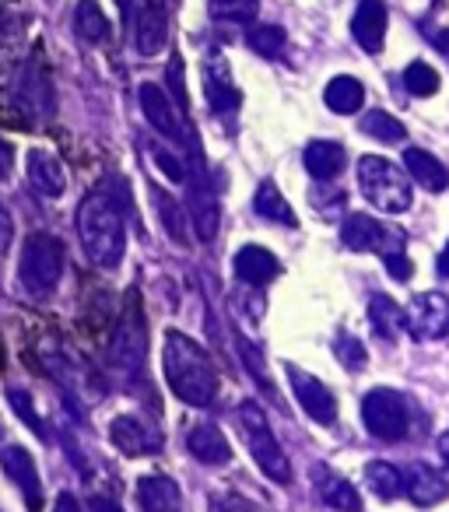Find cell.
Returning a JSON list of instances; mask_svg holds the SVG:
<instances>
[{
	"label": "cell",
	"instance_id": "15",
	"mask_svg": "<svg viewBox=\"0 0 449 512\" xmlns=\"http://www.w3.org/2000/svg\"><path fill=\"white\" fill-rule=\"evenodd\" d=\"M288 376H292V390H295V397H299L302 411H306L313 421H320V425H334V421H337L334 393H330L316 376L295 369V365H288Z\"/></svg>",
	"mask_w": 449,
	"mask_h": 512
},
{
	"label": "cell",
	"instance_id": "49",
	"mask_svg": "<svg viewBox=\"0 0 449 512\" xmlns=\"http://www.w3.org/2000/svg\"><path fill=\"white\" fill-rule=\"evenodd\" d=\"M116 8H120L123 15H130V0H116Z\"/></svg>",
	"mask_w": 449,
	"mask_h": 512
},
{
	"label": "cell",
	"instance_id": "12",
	"mask_svg": "<svg viewBox=\"0 0 449 512\" xmlns=\"http://www.w3.org/2000/svg\"><path fill=\"white\" fill-rule=\"evenodd\" d=\"M137 99H141L144 120H148L158 134L169 137V141H176V144H190V134H186L176 106H172V99L162 92V88H158V85H141V88H137Z\"/></svg>",
	"mask_w": 449,
	"mask_h": 512
},
{
	"label": "cell",
	"instance_id": "4",
	"mask_svg": "<svg viewBox=\"0 0 449 512\" xmlns=\"http://www.w3.org/2000/svg\"><path fill=\"white\" fill-rule=\"evenodd\" d=\"M64 278V246L57 235L36 232L25 239L18 260V281L29 295H50Z\"/></svg>",
	"mask_w": 449,
	"mask_h": 512
},
{
	"label": "cell",
	"instance_id": "37",
	"mask_svg": "<svg viewBox=\"0 0 449 512\" xmlns=\"http://www.w3.org/2000/svg\"><path fill=\"white\" fill-rule=\"evenodd\" d=\"M155 200H158V214H162V225L169 228L172 242H179V246H186V225H183V207L176 204L172 197H165V193L155 190Z\"/></svg>",
	"mask_w": 449,
	"mask_h": 512
},
{
	"label": "cell",
	"instance_id": "42",
	"mask_svg": "<svg viewBox=\"0 0 449 512\" xmlns=\"http://www.w3.org/2000/svg\"><path fill=\"white\" fill-rule=\"evenodd\" d=\"M11 242H15V221H11L8 207L0 204V256L8 253V249H11Z\"/></svg>",
	"mask_w": 449,
	"mask_h": 512
},
{
	"label": "cell",
	"instance_id": "19",
	"mask_svg": "<svg viewBox=\"0 0 449 512\" xmlns=\"http://www.w3.org/2000/svg\"><path fill=\"white\" fill-rule=\"evenodd\" d=\"M0 467H4V474L11 477V481L22 488L25 502L36 509L39 498H43V481H39V470H36V460L29 456V449L22 446H8L4 453H0Z\"/></svg>",
	"mask_w": 449,
	"mask_h": 512
},
{
	"label": "cell",
	"instance_id": "17",
	"mask_svg": "<svg viewBox=\"0 0 449 512\" xmlns=\"http://www.w3.org/2000/svg\"><path fill=\"white\" fill-rule=\"evenodd\" d=\"M351 36L365 53H379L386 43V4L383 0H358L351 18Z\"/></svg>",
	"mask_w": 449,
	"mask_h": 512
},
{
	"label": "cell",
	"instance_id": "41",
	"mask_svg": "<svg viewBox=\"0 0 449 512\" xmlns=\"http://www.w3.org/2000/svg\"><path fill=\"white\" fill-rule=\"evenodd\" d=\"M383 264H386V274H390L393 281H411L414 267H411V260L404 256V249H397V253H386Z\"/></svg>",
	"mask_w": 449,
	"mask_h": 512
},
{
	"label": "cell",
	"instance_id": "22",
	"mask_svg": "<svg viewBox=\"0 0 449 512\" xmlns=\"http://www.w3.org/2000/svg\"><path fill=\"white\" fill-rule=\"evenodd\" d=\"M137 502L144 512H183V495L176 481L162 474H148L137 481Z\"/></svg>",
	"mask_w": 449,
	"mask_h": 512
},
{
	"label": "cell",
	"instance_id": "35",
	"mask_svg": "<svg viewBox=\"0 0 449 512\" xmlns=\"http://www.w3.org/2000/svg\"><path fill=\"white\" fill-rule=\"evenodd\" d=\"M246 43H250L253 53L274 60V57H281V50H285V29H281V25H257V29H250Z\"/></svg>",
	"mask_w": 449,
	"mask_h": 512
},
{
	"label": "cell",
	"instance_id": "10",
	"mask_svg": "<svg viewBox=\"0 0 449 512\" xmlns=\"http://www.w3.org/2000/svg\"><path fill=\"white\" fill-rule=\"evenodd\" d=\"M341 239L348 249H358V253H397L404 249V232L383 225V221L369 218V214H348L341 228Z\"/></svg>",
	"mask_w": 449,
	"mask_h": 512
},
{
	"label": "cell",
	"instance_id": "31",
	"mask_svg": "<svg viewBox=\"0 0 449 512\" xmlns=\"http://www.w3.org/2000/svg\"><path fill=\"white\" fill-rule=\"evenodd\" d=\"M369 320H372V330H376L379 337L393 341V337H397L400 330H404V309H400L393 299H386V295H372V302H369Z\"/></svg>",
	"mask_w": 449,
	"mask_h": 512
},
{
	"label": "cell",
	"instance_id": "24",
	"mask_svg": "<svg viewBox=\"0 0 449 512\" xmlns=\"http://www.w3.org/2000/svg\"><path fill=\"white\" fill-rule=\"evenodd\" d=\"M404 165L414 179H418L425 190L442 193L449 186V169L432 155V151H421V148H407L404 151Z\"/></svg>",
	"mask_w": 449,
	"mask_h": 512
},
{
	"label": "cell",
	"instance_id": "27",
	"mask_svg": "<svg viewBox=\"0 0 449 512\" xmlns=\"http://www.w3.org/2000/svg\"><path fill=\"white\" fill-rule=\"evenodd\" d=\"M253 211H257L260 218H267V221H278V225H288V228L299 225L295 211L288 207V200L281 197V190L271 183V179H264V183L257 186V193H253Z\"/></svg>",
	"mask_w": 449,
	"mask_h": 512
},
{
	"label": "cell",
	"instance_id": "32",
	"mask_svg": "<svg viewBox=\"0 0 449 512\" xmlns=\"http://www.w3.org/2000/svg\"><path fill=\"white\" fill-rule=\"evenodd\" d=\"M358 127H362V134L376 137V141H383V144H397V141H404V137H407L404 123H400L397 116L383 113V109H369Z\"/></svg>",
	"mask_w": 449,
	"mask_h": 512
},
{
	"label": "cell",
	"instance_id": "39",
	"mask_svg": "<svg viewBox=\"0 0 449 512\" xmlns=\"http://www.w3.org/2000/svg\"><path fill=\"white\" fill-rule=\"evenodd\" d=\"M8 400H11V407H15V414L25 421V425H32V432L39 435V439H46V425H43V418L36 414V404H32V397L25 390H8Z\"/></svg>",
	"mask_w": 449,
	"mask_h": 512
},
{
	"label": "cell",
	"instance_id": "13",
	"mask_svg": "<svg viewBox=\"0 0 449 512\" xmlns=\"http://www.w3.org/2000/svg\"><path fill=\"white\" fill-rule=\"evenodd\" d=\"M186 214H190V225L197 232L200 242H214L221 228V207H218V193L207 186L204 176H193L190 193H186Z\"/></svg>",
	"mask_w": 449,
	"mask_h": 512
},
{
	"label": "cell",
	"instance_id": "34",
	"mask_svg": "<svg viewBox=\"0 0 449 512\" xmlns=\"http://www.w3.org/2000/svg\"><path fill=\"white\" fill-rule=\"evenodd\" d=\"M404 88L411 95H418V99H428V95L439 92V71L432 64H425V60H414L404 71Z\"/></svg>",
	"mask_w": 449,
	"mask_h": 512
},
{
	"label": "cell",
	"instance_id": "7",
	"mask_svg": "<svg viewBox=\"0 0 449 512\" xmlns=\"http://www.w3.org/2000/svg\"><path fill=\"white\" fill-rule=\"evenodd\" d=\"M407 400L397 390L376 386L362 397V421L379 442H400L407 435Z\"/></svg>",
	"mask_w": 449,
	"mask_h": 512
},
{
	"label": "cell",
	"instance_id": "38",
	"mask_svg": "<svg viewBox=\"0 0 449 512\" xmlns=\"http://www.w3.org/2000/svg\"><path fill=\"white\" fill-rule=\"evenodd\" d=\"M334 355H337V362H341L348 372H362L365 362H369V355H365L362 341H358V337H351V334H337Z\"/></svg>",
	"mask_w": 449,
	"mask_h": 512
},
{
	"label": "cell",
	"instance_id": "33",
	"mask_svg": "<svg viewBox=\"0 0 449 512\" xmlns=\"http://www.w3.org/2000/svg\"><path fill=\"white\" fill-rule=\"evenodd\" d=\"M214 22L225 25H250L260 11V0H207Z\"/></svg>",
	"mask_w": 449,
	"mask_h": 512
},
{
	"label": "cell",
	"instance_id": "8",
	"mask_svg": "<svg viewBox=\"0 0 449 512\" xmlns=\"http://www.w3.org/2000/svg\"><path fill=\"white\" fill-rule=\"evenodd\" d=\"M11 99L29 120H50L57 113V92H53L50 74L39 60L18 67L15 81H11Z\"/></svg>",
	"mask_w": 449,
	"mask_h": 512
},
{
	"label": "cell",
	"instance_id": "43",
	"mask_svg": "<svg viewBox=\"0 0 449 512\" xmlns=\"http://www.w3.org/2000/svg\"><path fill=\"white\" fill-rule=\"evenodd\" d=\"M169 81H172V95H176V106L186 109V88H183V64L172 60V71H169Z\"/></svg>",
	"mask_w": 449,
	"mask_h": 512
},
{
	"label": "cell",
	"instance_id": "6",
	"mask_svg": "<svg viewBox=\"0 0 449 512\" xmlns=\"http://www.w3.org/2000/svg\"><path fill=\"white\" fill-rule=\"evenodd\" d=\"M144 348H148V334H144L141 302H137V295H130L127 309H123L120 323H116L113 337H109V365L123 379L137 376L144 365Z\"/></svg>",
	"mask_w": 449,
	"mask_h": 512
},
{
	"label": "cell",
	"instance_id": "25",
	"mask_svg": "<svg viewBox=\"0 0 449 512\" xmlns=\"http://www.w3.org/2000/svg\"><path fill=\"white\" fill-rule=\"evenodd\" d=\"M302 162H306L309 176L327 183V179H334L344 169V148L337 141H309Z\"/></svg>",
	"mask_w": 449,
	"mask_h": 512
},
{
	"label": "cell",
	"instance_id": "16",
	"mask_svg": "<svg viewBox=\"0 0 449 512\" xmlns=\"http://www.w3.org/2000/svg\"><path fill=\"white\" fill-rule=\"evenodd\" d=\"M25 172H29V186L46 200H57L64 197L67 190V172L64 162H60L53 151L46 148H32L29 151V162H25Z\"/></svg>",
	"mask_w": 449,
	"mask_h": 512
},
{
	"label": "cell",
	"instance_id": "47",
	"mask_svg": "<svg viewBox=\"0 0 449 512\" xmlns=\"http://www.w3.org/2000/svg\"><path fill=\"white\" fill-rule=\"evenodd\" d=\"M439 274H442V278H449V242H446V249L439 253Z\"/></svg>",
	"mask_w": 449,
	"mask_h": 512
},
{
	"label": "cell",
	"instance_id": "44",
	"mask_svg": "<svg viewBox=\"0 0 449 512\" xmlns=\"http://www.w3.org/2000/svg\"><path fill=\"white\" fill-rule=\"evenodd\" d=\"M11 169H15V148H11V144L0 137V183L11 176Z\"/></svg>",
	"mask_w": 449,
	"mask_h": 512
},
{
	"label": "cell",
	"instance_id": "11",
	"mask_svg": "<svg viewBox=\"0 0 449 512\" xmlns=\"http://www.w3.org/2000/svg\"><path fill=\"white\" fill-rule=\"evenodd\" d=\"M109 442L127 456H148L162 449V432L144 418H137V414H120L109 425Z\"/></svg>",
	"mask_w": 449,
	"mask_h": 512
},
{
	"label": "cell",
	"instance_id": "36",
	"mask_svg": "<svg viewBox=\"0 0 449 512\" xmlns=\"http://www.w3.org/2000/svg\"><path fill=\"white\" fill-rule=\"evenodd\" d=\"M236 344H239V355H243L246 372H250V376L257 379V383H260V390H264V393H274V383H271V376H267L264 355H260V351L250 344V337H243V334H236Z\"/></svg>",
	"mask_w": 449,
	"mask_h": 512
},
{
	"label": "cell",
	"instance_id": "28",
	"mask_svg": "<svg viewBox=\"0 0 449 512\" xmlns=\"http://www.w3.org/2000/svg\"><path fill=\"white\" fill-rule=\"evenodd\" d=\"M320 495H323V502L337 512H362V495H358V488H351V481L341 474L320 470Z\"/></svg>",
	"mask_w": 449,
	"mask_h": 512
},
{
	"label": "cell",
	"instance_id": "23",
	"mask_svg": "<svg viewBox=\"0 0 449 512\" xmlns=\"http://www.w3.org/2000/svg\"><path fill=\"white\" fill-rule=\"evenodd\" d=\"M186 449H190L200 463H207V467H221V463L232 460L229 439L214 425H193L190 432H186Z\"/></svg>",
	"mask_w": 449,
	"mask_h": 512
},
{
	"label": "cell",
	"instance_id": "46",
	"mask_svg": "<svg viewBox=\"0 0 449 512\" xmlns=\"http://www.w3.org/2000/svg\"><path fill=\"white\" fill-rule=\"evenodd\" d=\"M53 512H81L78 509V498H74L71 491H64V495H57V505H53Z\"/></svg>",
	"mask_w": 449,
	"mask_h": 512
},
{
	"label": "cell",
	"instance_id": "9",
	"mask_svg": "<svg viewBox=\"0 0 449 512\" xmlns=\"http://www.w3.org/2000/svg\"><path fill=\"white\" fill-rule=\"evenodd\" d=\"M404 327L414 341H442L449 337V299L442 292H421L407 302Z\"/></svg>",
	"mask_w": 449,
	"mask_h": 512
},
{
	"label": "cell",
	"instance_id": "30",
	"mask_svg": "<svg viewBox=\"0 0 449 512\" xmlns=\"http://www.w3.org/2000/svg\"><path fill=\"white\" fill-rule=\"evenodd\" d=\"M365 484L372 488V495L390 502V498L404 495V470H397L386 460H372L369 467H365Z\"/></svg>",
	"mask_w": 449,
	"mask_h": 512
},
{
	"label": "cell",
	"instance_id": "48",
	"mask_svg": "<svg viewBox=\"0 0 449 512\" xmlns=\"http://www.w3.org/2000/svg\"><path fill=\"white\" fill-rule=\"evenodd\" d=\"M439 453H442V460L449 463V432H442V435H439Z\"/></svg>",
	"mask_w": 449,
	"mask_h": 512
},
{
	"label": "cell",
	"instance_id": "21",
	"mask_svg": "<svg viewBox=\"0 0 449 512\" xmlns=\"http://www.w3.org/2000/svg\"><path fill=\"white\" fill-rule=\"evenodd\" d=\"M404 495L411 498L414 505L428 509V505H439L442 498L449 495V484L439 470L425 467V463H414V467L404 474Z\"/></svg>",
	"mask_w": 449,
	"mask_h": 512
},
{
	"label": "cell",
	"instance_id": "14",
	"mask_svg": "<svg viewBox=\"0 0 449 512\" xmlns=\"http://www.w3.org/2000/svg\"><path fill=\"white\" fill-rule=\"evenodd\" d=\"M169 46V8L165 0H144L134 25V50L141 57H158Z\"/></svg>",
	"mask_w": 449,
	"mask_h": 512
},
{
	"label": "cell",
	"instance_id": "18",
	"mask_svg": "<svg viewBox=\"0 0 449 512\" xmlns=\"http://www.w3.org/2000/svg\"><path fill=\"white\" fill-rule=\"evenodd\" d=\"M204 95L214 113H232V109L239 106V88H236V81H232L229 64H225L218 53H211V57L204 60Z\"/></svg>",
	"mask_w": 449,
	"mask_h": 512
},
{
	"label": "cell",
	"instance_id": "1",
	"mask_svg": "<svg viewBox=\"0 0 449 512\" xmlns=\"http://www.w3.org/2000/svg\"><path fill=\"white\" fill-rule=\"evenodd\" d=\"M78 239L85 246V256L102 271H116L127 253V218L123 204L113 197L109 186L92 190L78 204Z\"/></svg>",
	"mask_w": 449,
	"mask_h": 512
},
{
	"label": "cell",
	"instance_id": "26",
	"mask_svg": "<svg viewBox=\"0 0 449 512\" xmlns=\"http://www.w3.org/2000/svg\"><path fill=\"white\" fill-rule=\"evenodd\" d=\"M323 102H327V109H334L337 116L358 113V109H362V102H365L362 81L351 78V74H337V78L327 85V92H323Z\"/></svg>",
	"mask_w": 449,
	"mask_h": 512
},
{
	"label": "cell",
	"instance_id": "2",
	"mask_svg": "<svg viewBox=\"0 0 449 512\" xmlns=\"http://www.w3.org/2000/svg\"><path fill=\"white\" fill-rule=\"evenodd\" d=\"M162 365H165V383H169V390L176 393L186 407L214 404L221 379H218V369H214L211 355H207L197 341H190V337L179 334V330L165 334Z\"/></svg>",
	"mask_w": 449,
	"mask_h": 512
},
{
	"label": "cell",
	"instance_id": "45",
	"mask_svg": "<svg viewBox=\"0 0 449 512\" xmlns=\"http://www.w3.org/2000/svg\"><path fill=\"white\" fill-rule=\"evenodd\" d=\"M88 512H123V509L113 502V498H102V495H95V498H88Z\"/></svg>",
	"mask_w": 449,
	"mask_h": 512
},
{
	"label": "cell",
	"instance_id": "5",
	"mask_svg": "<svg viewBox=\"0 0 449 512\" xmlns=\"http://www.w3.org/2000/svg\"><path fill=\"white\" fill-rule=\"evenodd\" d=\"M239 425H243V435H246V446H250V456L257 460V467L264 470L271 481L278 484H288L292 481V467H288V456L281 449V442L274 439L271 425H267V414L257 400H243L239 404Z\"/></svg>",
	"mask_w": 449,
	"mask_h": 512
},
{
	"label": "cell",
	"instance_id": "50",
	"mask_svg": "<svg viewBox=\"0 0 449 512\" xmlns=\"http://www.w3.org/2000/svg\"><path fill=\"white\" fill-rule=\"evenodd\" d=\"M0 29H4V8H0Z\"/></svg>",
	"mask_w": 449,
	"mask_h": 512
},
{
	"label": "cell",
	"instance_id": "29",
	"mask_svg": "<svg viewBox=\"0 0 449 512\" xmlns=\"http://www.w3.org/2000/svg\"><path fill=\"white\" fill-rule=\"evenodd\" d=\"M74 32L85 43H106L109 39V18L102 15V8L95 0H78V8H74Z\"/></svg>",
	"mask_w": 449,
	"mask_h": 512
},
{
	"label": "cell",
	"instance_id": "20",
	"mask_svg": "<svg viewBox=\"0 0 449 512\" xmlns=\"http://www.w3.org/2000/svg\"><path fill=\"white\" fill-rule=\"evenodd\" d=\"M232 264H236V278L246 281V285H253V288L271 285V281L281 274L278 256H274L271 249H264V246H243Z\"/></svg>",
	"mask_w": 449,
	"mask_h": 512
},
{
	"label": "cell",
	"instance_id": "3",
	"mask_svg": "<svg viewBox=\"0 0 449 512\" xmlns=\"http://www.w3.org/2000/svg\"><path fill=\"white\" fill-rule=\"evenodd\" d=\"M358 186H362L365 200L383 214H407L414 204L411 179L379 155H365L358 162Z\"/></svg>",
	"mask_w": 449,
	"mask_h": 512
},
{
	"label": "cell",
	"instance_id": "40",
	"mask_svg": "<svg viewBox=\"0 0 449 512\" xmlns=\"http://www.w3.org/2000/svg\"><path fill=\"white\" fill-rule=\"evenodd\" d=\"M151 158H155V165L165 172V176L172 179V183H183V179H186L183 162H179L176 155H169V151H165V148H151Z\"/></svg>",
	"mask_w": 449,
	"mask_h": 512
}]
</instances>
